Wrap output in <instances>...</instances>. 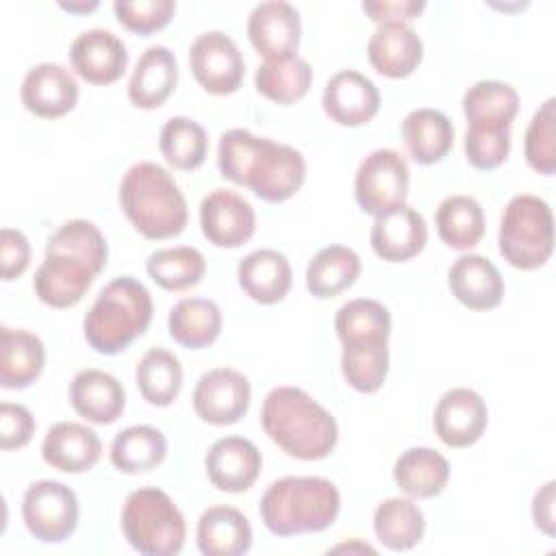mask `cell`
I'll list each match as a JSON object with an SVG mask.
<instances>
[{"instance_id":"13","label":"cell","mask_w":556,"mask_h":556,"mask_svg":"<svg viewBox=\"0 0 556 556\" xmlns=\"http://www.w3.org/2000/svg\"><path fill=\"white\" fill-rule=\"evenodd\" d=\"M200 226L208 243L239 248L254 235L256 215L252 204L232 189H213L202 198Z\"/></svg>"},{"instance_id":"3","label":"cell","mask_w":556,"mask_h":556,"mask_svg":"<svg viewBox=\"0 0 556 556\" xmlns=\"http://www.w3.org/2000/svg\"><path fill=\"white\" fill-rule=\"evenodd\" d=\"M261 426L285 454L298 460L326 458L339 439L334 417L298 387H276L265 395Z\"/></svg>"},{"instance_id":"18","label":"cell","mask_w":556,"mask_h":556,"mask_svg":"<svg viewBox=\"0 0 556 556\" xmlns=\"http://www.w3.org/2000/svg\"><path fill=\"white\" fill-rule=\"evenodd\" d=\"M261 467L263 456L245 437L217 439L204 456V469L211 484L226 493L248 491L256 482Z\"/></svg>"},{"instance_id":"37","label":"cell","mask_w":556,"mask_h":556,"mask_svg":"<svg viewBox=\"0 0 556 556\" xmlns=\"http://www.w3.org/2000/svg\"><path fill=\"white\" fill-rule=\"evenodd\" d=\"M437 232L447 248L469 250L480 243L484 235V213L471 195L445 198L434 215Z\"/></svg>"},{"instance_id":"23","label":"cell","mask_w":556,"mask_h":556,"mask_svg":"<svg viewBox=\"0 0 556 556\" xmlns=\"http://www.w3.org/2000/svg\"><path fill=\"white\" fill-rule=\"evenodd\" d=\"M102 454L100 437L76 421H59L54 424L41 443L43 460L59 471L65 473H83L89 471Z\"/></svg>"},{"instance_id":"42","label":"cell","mask_w":556,"mask_h":556,"mask_svg":"<svg viewBox=\"0 0 556 556\" xmlns=\"http://www.w3.org/2000/svg\"><path fill=\"white\" fill-rule=\"evenodd\" d=\"M334 330L341 343L358 339H389L391 315L382 302L356 298L337 311Z\"/></svg>"},{"instance_id":"46","label":"cell","mask_w":556,"mask_h":556,"mask_svg":"<svg viewBox=\"0 0 556 556\" xmlns=\"http://www.w3.org/2000/svg\"><path fill=\"white\" fill-rule=\"evenodd\" d=\"M35 432V419L30 410L22 404L2 402L0 404V447L20 450L24 447Z\"/></svg>"},{"instance_id":"25","label":"cell","mask_w":556,"mask_h":556,"mask_svg":"<svg viewBox=\"0 0 556 556\" xmlns=\"http://www.w3.org/2000/svg\"><path fill=\"white\" fill-rule=\"evenodd\" d=\"M237 278L250 300L258 304H276L289 293L293 271L282 252L261 248L239 261Z\"/></svg>"},{"instance_id":"27","label":"cell","mask_w":556,"mask_h":556,"mask_svg":"<svg viewBox=\"0 0 556 556\" xmlns=\"http://www.w3.org/2000/svg\"><path fill=\"white\" fill-rule=\"evenodd\" d=\"M195 541L204 556H241L252 545V526L232 506H211L198 519Z\"/></svg>"},{"instance_id":"35","label":"cell","mask_w":556,"mask_h":556,"mask_svg":"<svg viewBox=\"0 0 556 556\" xmlns=\"http://www.w3.org/2000/svg\"><path fill=\"white\" fill-rule=\"evenodd\" d=\"M311 83V63L298 54L278 61H265L256 67L254 74L256 91L276 104H293L302 100L308 93Z\"/></svg>"},{"instance_id":"12","label":"cell","mask_w":556,"mask_h":556,"mask_svg":"<svg viewBox=\"0 0 556 556\" xmlns=\"http://www.w3.org/2000/svg\"><path fill=\"white\" fill-rule=\"evenodd\" d=\"M250 393V382L241 371L217 367L198 378L193 410L206 424L230 426L248 413Z\"/></svg>"},{"instance_id":"5","label":"cell","mask_w":556,"mask_h":556,"mask_svg":"<svg viewBox=\"0 0 556 556\" xmlns=\"http://www.w3.org/2000/svg\"><path fill=\"white\" fill-rule=\"evenodd\" d=\"M341 510L339 489L319 476H287L271 482L258 504L265 528L295 536L330 528Z\"/></svg>"},{"instance_id":"10","label":"cell","mask_w":556,"mask_h":556,"mask_svg":"<svg viewBox=\"0 0 556 556\" xmlns=\"http://www.w3.org/2000/svg\"><path fill=\"white\" fill-rule=\"evenodd\" d=\"M408 165L397 150L378 148L369 152L354 176V198L358 206L369 213L378 215L387 208L404 204L408 195Z\"/></svg>"},{"instance_id":"16","label":"cell","mask_w":556,"mask_h":556,"mask_svg":"<svg viewBox=\"0 0 556 556\" xmlns=\"http://www.w3.org/2000/svg\"><path fill=\"white\" fill-rule=\"evenodd\" d=\"M428 241V226L421 213L408 204L387 208L376 215L369 243L387 263H404L417 256Z\"/></svg>"},{"instance_id":"31","label":"cell","mask_w":556,"mask_h":556,"mask_svg":"<svg viewBox=\"0 0 556 556\" xmlns=\"http://www.w3.org/2000/svg\"><path fill=\"white\" fill-rule=\"evenodd\" d=\"M169 337L187 348L200 350L211 345L222 332V311L206 298H182L176 302L167 317Z\"/></svg>"},{"instance_id":"15","label":"cell","mask_w":556,"mask_h":556,"mask_svg":"<svg viewBox=\"0 0 556 556\" xmlns=\"http://www.w3.org/2000/svg\"><path fill=\"white\" fill-rule=\"evenodd\" d=\"M434 432L450 447L473 445L489 424V410L480 393L467 387L445 391L434 406Z\"/></svg>"},{"instance_id":"19","label":"cell","mask_w":556,"mask_h":556,"mask_svg":"<svg viewBox=\"0 0 556 556\" xmlns=\"http://www.w3.org/2000/svg\"><path fill=\"white\" fill-rule=\"evenodd\" d=\"M20 98L26 111L37 117H63L78 102V83L67 67L59 63H39L26 72Z\"/></svg>"},{"instance_id":"48","label":"cell","mask_w":556,"mask_h":556,"mask_svg":"<svg viewBox=\"0 0 556 556\" xmlns=\"http://www.w3.org/2000/svg\"><path fill=\"white\" fill-rule=\"evenodd\" d=\"M426 9L424 0H365L363 11L378 24H408Z\"/></svg>"},{"instance_id":"30","label":"cell","mask_w":556,"mask_h":556,"mask_svg":"<svg viewBox=\"0 0 556 556\" xmlns=\"http://www.w3.org/2000/svg\"><path fill=\"white\" fill-rule=\"evenodd\" d=\"M393 480L410 500H428L445 489L450 463L432 447H408L393 465Z\"/></svg>"},{"instance_id":"1","label":"cell","mask_w":556,"mask_h":556,"mask_svg":"<svg viewBox=\"0 0 556 556\" xmlns=\"http://www.w3.org/2000/svg\"><path fill=\"white\" fill-rule=\"evenodd\" d=\"M106 258V239L93 222H65L46 243L43 263L33 278L35 295L52 308L78 304L104 269Z\"/></svg>"},{"instance_id":"24","label":"cell","mask_w":556,"mask_h":556,"mask_svg":"<svg viewBox=\"0 0 556 556\" xmlns=\"http://www.w3.org/2000/svg\"><path fill=\"white\" fill-rule=\"evenodd\" d=\"M371 67L387 78L410 76L424 56V43L408 24H380L367 41Z\"/></svg>"},{"instance_id":"14","label":"cell","mask_w":556,"mask_h":556,"mask_svg":"<svg viewBox=\"0 0 556 556\" xmlns=\"http://www.w3.org/2000/svg\"><path fill=\"white\" fill-rule=\"evenodd\" d=\"M300 13L285 0L261 2L248 17V39L265 61L293 56L300 46Z\"/></svg>"},{"instance_id":"32","label":"cell","mask_w":556,"mask_h":556,"mask_svg":"<svg viewBox=\"0 0 556 556\" xmlns=\"http://www.w3.org/2000/svg\"><path fill=\"white\" fill-rule=\"evenodd\" d=\"M374 532L387 549L406 552L424 539L426 519L410 497H389L374 510Z\"/></svg>"},{"instance_id":"4","label":"cell","mask_w":556,"mask_h":556,"mask_svg":"<svg viewBox=\"0 0 556 556\" xmlns=\"http://www.w3.org/2000/svg\"><path fill=\"white\" fill-rule=\"evenodd\" d=\"M119 206L146 239H172L187 226V200L174 176L150 161L130 165L119 182Z\"/></svg>"},{"instance_id":"9","label":"cell","mask_w":556,"mask_h":556,"mask_svg":"<svg viewBox=\"0 0 556 556\" xmlns=\"http://www.w3.org/2000/svg\"><path fill=\"white\" fill-rule=\"evenodd\" d=\"M76 493L56 480L33 482L22 497V519L26 530L41 543H61L78 526Z\"/></svg>"},{"instance_id":"28","label":"cell","mask_w":556,"mask_h":556,"mask_svg":"<svg viewBox=\"0 0 556 556\" xmlns=\"http://www.w3.org/2000/svg\"><path fill=\"white\" fill-rule=\"evenodd\" d=\"M46 365L43 341L22 328H0V384L24 389L33 384Z\"/></svg>"},{"instance_id":"39","label":"cell","mask_w":556,"mask_h":556,"mask_svg":"<svg viewBox=\"0 0 556 556\" xmlns=\"http://www.w3.org/2000/svg\"><path fill=\"white\" fill-rule=\"evenodd\" d=\"M141 397L152 406H169L182 387V365L165 348H150L135 369Z\"/></svg>"},{"instance_id":"36","label":"cell","mask_w":556,"mask_h":556,"mask_svg":"<svg viewBox=\"0 0 556 556\" xmlns=\"http://www.w3.org/2000/svg\"><path fill=\"white\" fill-rule=\"evenodd\" d=\"M517 109V91L502 80H478L463 96V113L469 126H510Z\"/></svg>"},{"instance_id":"2","label":"cell","mask_w":556,"mask_h":556,"mask_svg":"<svg viewBox=\"0 0 556 556\" xmlns=\"http://www.w3.org/2000/svg\"><path fill=\"white\" fill-rule=\"evenodd\" d=\"M217 167L226 180L248 187L271 204L295 195L306 178L300 150L243 128H230L219 137Z\"/></svg>"},{"instance_id":"22","label":"cell","mask_w":556,"mask_h":556,"mask_svg":"<svg viewBox=\"0 0 556 556\" xmlns=\"http://www.w3.org/2000/svg\"><path fill=\"white\" fill-rule=\"evenodd\" d=\"M74 410L91 424H113L122 417L126 393L122 382L102 369H80L70 384Z\"/></svg>"},{"instance_id":"7","label":"cell","mask_w":556,"mask_h":556,"mask_svg":"<svg viewBox=\"0 0 556 556\" xmlns=\"http://www.w3.org/2000/svg\"><path fill=\"white\" fill-rule=\"evenodd\" d=\"M122 532L139 554L174 556L185 545L187 526L165 491L141 486L128 493L122 506Z\"/></svg>"},{"instance_id":"49","label":"cell","mask_w":556,"mask_h":556,"mask_svg":"<svg viewBox=\"0 0 556 556\" xmlns=\"http://www.w3.org/2000/svg\"><path fill=\"white\" fill-rule=\"evenodd\" d=\"M554 486L556 482H545L532 497V519L539 530L554 536Z\"/></svg>"},{"instance_id":"47","label":"cell","mask_w":556,"mask_h":556,"mask_svg":"<svg viewBox=\"0 0 556 556\" xmlns=\"http://www.w3.org/2000/svg\"><path fill=\"white\" fill-rule=\"evenodd\" d=\"M30 263V243L22 230L2 228L0 232V265L2 280H15Z\"/></svg>"},{"instance_id":"40","label":"cell","mask_w":556,"mask_h":556,"mask_svg":"<svg viewBox=\"0 0 556 556\" xmlns=\"http://www.w3.org/2000/svg\"><path fill=\"white\" fill-rule=\"evenodd\" d=\"M146 271L165 291H187L202 280L206 261L202 252L191 245L163 248L148 256Z\"/></svg>"},{"instance_id":"20","label":"cell","mask_w":556,"mask_h":556,"mask_svg":"<svg viewBox=\"0 0 556 556\" xmlns=\"http://www.w3.org/2000/svg\"><path fill=\"white\" fill-rule=\"evenodd\" d=\"M321 106L339 126H361L376 117L380 109V93L365 74L356 70H341L328 78Z\"/></svg>"},{"instance_id":"38","label":"cell","mask_w":556,"mask_h":556,"mask_svg":"<svg viewBox=\"0 0 556 556\" xmlns=\"http://www.w3.org/2000/svg\"><path fill=\"white\" fill-rule=\"evenodd\" d=\"M389 371L387 339H358L343 343L341 374L361 393H376Z\"/></svg>"},{"instance_id":"6","label":"cell","mask_w":556,"mask_h":556,"mask_svg":"<svg viewBox=\"0 0 556 556\" xmlns=\"http://www.w3.org/2000/svg\"><path fill=\"white\" fill-rule=\"evenodd\" d=\"M154 304L150 291L132 276H117L98 293L85 315L83 332L100 354H117L146 332Z\"/></svg>"},{"instance_id":"11","label":"cell","mask_w":556,"mask_h":556,"mask_svg":"<svg viewBox=\"0 0 556 556\" xmlns=\"http://www.w3.org/2000/svg\"><path fill=\"white\" fill-rule=\"evenodd\" d=\"M189 67L198 85L215 96L235 93L245 74V61L237 43L222 30H208L193 39Z\"/></svg>"},{"instance_id":"8","label":"cell","mask_w":556,"mask_h":556,"mask_svg":"<svg viewBox=\"0 0 556 556\" xmlns=\"http://www.w3.org/2000/svg\"><path fill=\"white\" fill-rule=\"evenodd\" d=\"M497 245L504 261L517 269H536L547 263L554 250V217L545 200L519 193L508 200Z\"/></svg>"},{"instance_id":"21","label":"cell","mask_w":556,"mask_h":556,"mask_svg":"<svg viewBox=\"0 0 556 556\" xmlns=\"http://www.w3.org/2000/svg\"><path fill=\"white\" fill-rule=\"evenodd\" d=\"M452 295L471 311H491L504 300V278L500 269L482 254L458 256L447 271Z\"/></svg>"},{"instance_id":"45","label":"cell","mask_w":556,"mask_h":556,"mask_svg":"<svg viewBox=\"0 0 556 556\" xmlns=\"http://www.w3.org/2000/svg\"><path fill=\"white\" fill-rule=\"evenodd\" d=\"M113 11L117 22L124 28L137 35H150L169 24L176 11V2L174 0H137V2L117 0L113 4Z\"/></svg>"},{"instance_id":"34","label":"cell","mask_w":556,"mask_h":556,"mask_svg":"<svg viewBox=\"0 0 556 556\" xmlns=\"http://www.w3.org/2000/svg\"><path fill=\"white\" fill-rule=\"evenodd\" d=\"M109 456L117 471L143 473L165 460L167 441L154 426H128L115 434Z\"/></svg>"},{"instance_id":"44","label":"cell","mask_w":556,"mask_h":556,"mask_svg":"<svg viewBox=\"0 0 556 556\" xmlns=\"http://www.w3.org/2000/svg\"><path fill=\"white\" fill-rule=\"evenodd\" d=\"M510 152V126H469L465 156L476 169L500 167Z\"/></svg>"},{"instance_id":"50","label":"cell","mask_w":556,"mask_h":556,"mask_svg":"<svg viewBox=\"0 0 556 556\" xmlns=\"http://www.w3.org/2000/svg\"><path fill=\"white\" fill-rule=\"evenodd\" d=\"M61 9L70 11V13H89L93 9H98V2H59Z\"/></svg>"},{"instance_id":"17","label":"cell","mask_w":556,"mask_h":556,"mask_svg":"<svg viewBox=\"0 0 556 556\" xmlns=\"http://www.w3.org/2000/svg\"><path fill=\"white\" fill-rule=\"evenodd\" d=\"M74 72L91 85H111L126 72L128 52L124 41L104 28L80 33L70 46Z\"/></svg>"},{"instance_id":"33","label":"cell","mask_w":556,"mask_h":556,"mask_svg":"<svg viewBox=\"0 0 556 556\" xmlns=\"http://www.w3.org/2000/svg\"><path fill=\"white\" fill-rule=\"evenodd\" d=\"M361 274V258L348 245L321 248L306 267V289L319 298H334L348 291Z\"/></svg>"},{"instance_id":"26","label":"cell","mask_w":556,"mask_h":556,"mask_svg":"<svg viewBox=\"0 0 556 556\" xmlns=\"http://www.w3.org/2000/svg\"><path fill=\"white\" fill-rule=\"evenodd\" d=\"M176 56L165 46H150L137 61L128 80V100L139 109L161 106L176 89Z\"/></svg>"},{"instance_id":"43","label":"cell","mask_w":556,"mask_h":556,"mask_svg":"<svg viewBox=\"0 0 556 556\" xmlns=\"http://www.w3.org/2000/svg\"><path fill=\"white\" fill-rule=\"evenodd\" d=\"M556 100L547 98L532 115L526 137H523V152L528 165L543 174L552 176L556 172Z\"/></svg>"},{"instance_id":"41","label":"cell","mask_w":556,"mask_h":556,"mask_svg":"<svg viewBox=\"0 0 556 556\" xmlns=\"http://www.w3.org/2000/svg\"><path fill=\"white\" fill-rule=\"evenodd\" d=\"M159 148L174 169H198L208 150L206 130L189 117H169L161 128Z\"/></svg>"},{"instance_id":"29","label":"cell","mask_w":556,"mask_h":556,"mask_svg":"<svg viewBox=\"0 0 556 556\" xmlns=\"http://www.w3.org/2000/svg\"><path fill=\"white\" fill-rule=\"evenodd\" d=\"M402 139L415 163L432 165L443 161L452 150L454 126L437 109H415L402 122Z\"/></svg>"}]
</instances>
